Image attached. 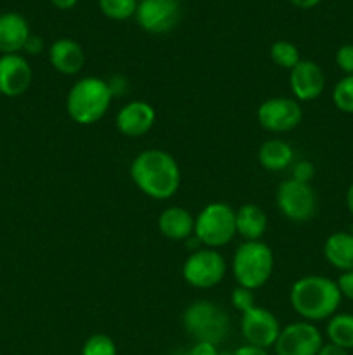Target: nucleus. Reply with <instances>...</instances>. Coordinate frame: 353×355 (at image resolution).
I'll return each mask as SVG.
<instances>
[{
    "mask_svg": "<svg viewBox=\"0 0 353 355\" xmlns=\"http://www.w3.org/2000/svg\"><path fill=\"white\" fill-rule=\"evenodd\" d=\"M130 177L145 196L156 201L175 196L182 182L179 163L163 149H145L138 153L130 165Z\"/></svg>",
    "mask_w": 353,
    "mask_h": 355,
    "instance_id": "1",
    "label": "nucleus"
},
{
    "mask_svg": "<svg viewBox=\"0 0 353 355\" xmlns=\"http://www.w3.org/2000/svg\"><path fill=\"white\" fill-rule=\"evenodd\" d=\"M289 300L294 312L303 321L317 322L332 318L338 312L343 297L336 281L318 274H308L294 281Z\"/></svg>",
    "mask_w": 353,
    "mask_h": 355,
    "instance_id": "2",
    "label": "nucleus"
},
{
    "mask_svg": "<svg viewBox=\"0 0 353 355\" xmlns=\"http://www.w3.org/2000/svg\"><path fill=\"white\" fill-rule=\"evenodd\" d=\"M113 99L107 80L83 76L69 89L66 96V111L75 123L93 125L102 120Z\"/></svg>",
    "mask_w": 353,
    "mask_h": 355,
    "instance_id": "3",
    "label": "nucleus"
},
{
    "mask_svg": "<svg viewBox=\"0 0 353 355\" xmlns=\"http://www.w3.org/2000/svg\"><path fill=\"white\" fill-rule=\"evenodd\" d=\"M182 324L194 342L220 345L230 331V318L224 307L211 300H197L185 309Z\"/></svg>",
    "mask_w": 353,
    "mask_h": 355,
    "instance_id": "4",
    "label": "nucleus"
},
{
    "mask_svg": "<svg viewBox=\"0 0 353 355\" xmlns=\"http://www.w3.org/2000/svg\"><path fill=\"white\" fill-rule=\"evenodd\" d=\"M273 272V253L263 241H244L234 253L232 274L237 286L258 290Z\"/></svg>",
    "mask_w": 353,
    "mask_h": 355,
    "instance_id": "5",
    "label": "nucleus"
},
{
    "mask_svg": "<svg viewBox=\"0 0 353 355\" xmlns=\"http://www.w3.org/2000/svg\"><path fill=\"white\" fill-rule=\"evenodd\" d=\"M235 210L227 203H208L194 220V236L204 248H221L234 239Z\"/></svg>",
    "mask_w": 353,
    "mask_h": 355,
    "instance_id": "6",
    "label": "nucleus"
},
{
    "mask_svg": "<svg viewBox=\"0 0 353 355\" xmlns=\"http://www.w3.org/2000/svg\"><path fill=\"white\" fill-rule=\"evenodd\" d=\"M275 203L280 214L291 222L303 224L311 220L317 214V194L311 184L286 179L279 184Z\"/></svg>",
    "mask_w": 353,
    "mask_h": 355,
    "instance_id": "7",
    "label": "nucleus"
},
{
    "mask_svg": "<svg viewBox=\"0 0 353 355\" xmlns=\"http://www.w3.org/2000/svg\"><path fill=\"white\" fill-rule=\"evenodd\" d=\"M227 263L221 253L213 248H201L189 253L182 266V276L189 286L208 290L224 281Z\"/></svg>",
    "mask_w": 353,
    "mask_h": 355,
    "instance_id": "8",
    "label": "nucleus"
},
{
    "mask_svg": "<svg viewBox=\"0 0 353 355\" xmlns=\"http://www.w3.org/2000/svg\"><path fill=\"white\" fill-rule=\"evenodd\" d=\"M256 118L265 130L272 134H286L300 127L303 110L293 97H272L260 104Z\"/></svg>",
    "mask_w": 353,
    "mask_h": 355,
    "instance_id": "9",
    "label": "nucleus"
},
{
    "mask_svg": "<svg viewBox=\"0 0 353 355\" xmlns=\"http://www.w3.org/2000/svg\"><path fill=\"white\" fill-rule=\"evenodd\" d=\"M324 345L322 333L314 322H291L280 329L275 342L277 355H317Z\"/></svg>",
    "mask_w": 353,
    "mask_h": 355,
    "instance_id": "10",
    "label": "nucleus"
},
{
    "mask_svg": "<svg viewBox=\"0 0 353 355\" xmlns=\"http://www.w3.org/2000/svg\"><path fill=\"white\" fill-rule=\"evenodd\" d=\"M180 14L182 9L179 0H138L135 19L147 33L161 35L179 24Z\"/></svg>",
    "mask_w": 353,
    "mask_h": 355,
    "instance_id": "11",
    "label": "nucleus"
},
{
    "mask_svg": "<svg viewBox=\"0 0 353 355\" xmlns=\"http://www.w3.org/2000/svg\"><path fill=\"white\" fill-rule=\"evenodd\" d=\"M280 324L275 315L263 307H253L251 311L241 314V333L242 338L249 345L270 349L275 345L280 333Z\"/></svg>",
    "mask_w": 353,
    "mask_h": 355,
    "instance_id": "12",
    "label": "nucleus"
},
{
    "mask_svg": "<svg viewBox=\"0 0 353 355\" xmlns=\"http://www.w3.org/2000/svg\"><path fill=\"white\" fill-rule=\"evenodd\" d=\"M289 87L298 103H310L324 92L325 75L317 62L301 59L289 71Z\"/></svg>",
    "mask_w": 353,
    "mask_h": 355,
    "instance_id": "13",
    "label": "nucleus"
},
{
    "mask_svg": "<svg viewBox=\"0 0 353 355\" xmlns=\"http://www.w3.org/2000/svg\"><path fill=\"white\" fill-rule=\"evenodd\" d=\"M33 71L30 62L21 54L0 55V94L6 97H19L30 89Z\"/></svg>",
    "mask_w": 353,
    "mask_h": 355,
    "instance_id": "14",
    "label": "nucleus"
},
{
    "mask_svg": "<svg viewBox=\"0 0 353 355\" xmlns=\"http://www.w3.org/2000/svg\"><path fill=\"white\" fill-rule=\"evenodd\" d=\"M154 121L156 111L151 104L145 101H132L118 111L114 125L125 137H142L151 130Z\"/></svg>",
    "mask_w": 353,
    "mask_h": 355,
    "instance_id": "15",
    "label": "nucleus"
},
{
    "mask_svg": "<svg viewBox=\"0 0 353 355\" xmlns=\"http://www.w3.org/2000/svg\"><path fill=\"white\" fill-rule=\"evenodd\" d=\"M48 61L57 73L73 76L82 71L85 64V52L78 42L71 38H59L48 47Z\"/></svg>",
    "mask_w": 353,
    "mask_h": 355,
    "instance_id": "16",
    "label": "nucleus"
},
{
    "mask_svg": "<svg viewBox=\"0 0 353 355\" xmlns=\"http://www.w3.org/2000/svg\"><path fill=\"white\" fill-rule=\"evenodd\" d=\"M30 35V24L21 14H0V52L2 54H19Z\"/></svg>",
    "mask_w": 353,
    "mask_h": 355,
    "instance_id": "17",
    "label": "nucleus"
},
{
    "mask_svg": "<svg viewBox=\"0 0 353 355\" xmlns=\"http://www.w3.org/2000/svg\"><path fill=\"white\" fill-rule=\"evenodd\" d=\"M194 217L183 207H168L158 217V229L166 239L185 241L194 234Z\"/></svg>",
    "mask_w": 353,
    "mask_h": 355,
    "instance_id": "18",
    "label": "nucleus"
},
{
    "mask_svg": "<svg viewBox=\"0 0 353 355\" xmlns=\"http://www.w3.org/2000/svg\"><path fill=\"white\" fill-rule=\"evenodd\" d=\"M266 224L265 211L258 205L246 203L235 210V232L244 241H262Z\"/></svg>",
    "mask_w": 353,
    "mask_h": 355,
    "instance_id": "19",
    "label": "nucleus"
},
{
    "mask_svg": "<svg viewBox=\"0 0 353 355\" xmlns=\"http://www.w3.org/2000/svg\"><path fill=\"white\" fill-rule=\"evenodd\" d=\"M324 257L341 272L353 270V234L350 231L332 232L324 243Z\"/></svg>",
    "mask_w": 353,
    "mask_h": 355,
    "instance_id": "20",
    "label": "nucleus"
},
{
    "mask_svg": "<svg viewBox=\"0 0 353 355\" xmlns=\"http://www.w3.org/2000/svg\"><path fill=\"white\" fill-rule=\"evenodd\" d=\"M258 162L269 172H282L294 162V149L282 139L265 141L258 149Z\"/></svg>",
    "mask_w": 353,
    "mask_h": 355,
    "instance_id": "21",
    "label": "nucleus"
},
{
    "mask_svg": "<svg viewBox=\"0 0 353 355\" xmlns=\"http://www.w3.org/2000/svg\"><path fill=\"white\" fill-rule=\"evenodd\" d=\"M325 333H327L329 343L345 350H353V314L336 312L332 318L327 319Z\"/></svg>",
    "mask_w": 353,
    "mask_h": 355,
    "instance_id": "22",
    "label": "nucleus"
},
{
    "mask_svg": "<svg viewBox=\"0 0 353 355\" xmlns=\"http://www.w3.org/2000/svg\"><path fill=\"white\" fill-rule=\"evenodd\" d=\"M270 58H272V61L275 62L279 68L287 69V71H291V69L301 61L300 51H298L296 45L289 40L273 42L272 47H270Z\"/></svg>",
    "mask_w": 353,
    "mask_h": 355,
    "instance_id": "23",
    "label": "nucleus"
},
{
    "mask_svg": "<svg viewBox=\"0 0 353 355\" xmlns=\"http://www.w3.org/2000/svg\"><path fill=\"white\" fill-rule=\"evenodd\" d=\"M138 0H99L100 12L114 21H127L135 16Z\"/></svg>",
    "mask_w": 353,
    "mask_h": 355,
    "instance_id": "24",
    "label": "nucleus"
},
{
    "mask_svg": "<svg viewBox=\"0 0 353 355\" xmlns=\"http://www.w3.org/2000/svg\"><path fill=\"white\" fill-rule=\"evenodd\" d=\"M332 103L341 113L353 114V75H345L332 89Z\"/></svg>",
    "mask_w": 353,
    "mask_h": 355,
    "instance_id": "25",
    "label": "nucleus"
},
{
    "mask_svg": "<svg viewBox=\"0 0 353 355\" xmlns=\"http://www.w3.org/2000/svg\"><path fill=\"white\" fill-rule=\"evenodd\" d=\"M80 355H118L116 343L113 342V338H109L107 335H97L89 336L85 340L82 347V352Z\"/></svg>",
    "mask_w": 353,
    "mask_h": 355,
    "instance_id": "26",
    "label": "nucleus"
},
{
    "mask_svg": "<svg viewBox=\"0 0 353 355\" xmlns=\"http://www.w3.org/2000/svg\"><path fill=\"white\" fill-rule=\"evenodd\" d=\"M230 304L235 311H239L241 314L251 311L253 307H256V298L255 291L248 290V288L235 286L230 293Z\"/></svg>",
    "mask_w": 353,
    "mask_h": 355,
    "instance_id": "27",
    "label": "nucleus"
},
{
    "mask_svg": "<svg viewBox=\"0 0 353 355\" xmlns=\"http://www.w3.org/2000/svg\"><path fill=\"white\" fill-rule=\"evenodd\" d=\"M336 66L345 75H353V44H345L336 52Z\"/></svg>",
    "mask_w": 353,
    "mask_h": 355,
    "instance_id": "28",
    "label": "nucleus"
},
{
    "mask_svg": "<svg viewBox=\"0 0 353 355\" xmlns=\"http://www.w3.org/2000/svg\"><path fill=\"white\" fill-rule=\"evenodd\" d=\"M314 175H315L314 163L308 162V159H300V162L294 163L293 177H291V179L300 180V182L310 184L311 179H314Z\"/></svg>",
    "mask_w": 353,
    "mask_h": 355,
    "instance_id": "29",
    "label": "nucleus"
},
{
    "mask_svg": "<svg viewBox=\"0 0 353 355\" xmlns=\"http://www.w3.org/2000/svg\"><path fill=\"white\" fill-rule=\"evenodd\" d=\"M336 284H338V290H339V293H341L343 298L353 300V270L339 274Z\"/></svg>",
    "mask_w": 353,
    "mask_h": 355,
    "instance_id": "30",
    "label": "nucleus"
},
{
    "mask_svg": "<svg viewBox=\"0 0 353 355\" xmlns=\"http://www.w3.org/2000/svg\"><path fill=\"white\" fill-rule=\"evenodd\" d=\"M107 85H109L113 97L125 96V94L128 92V80L121 75L111 76V78L107 80Z\"/></svg>",
    "mask_w": 353,
    "mask_h": 355,
    "instance_id": "31",
    "label": "nucleus"
},
{
    "mask_svg": "<svg viewBox=\"0 0 353 355\" xmlns=\"http://www.w3.org/2000/svg\"><path fill=\"white\" fill-rule=\"evenodd\" d=\"M44 47H45L44 40H42L40 37H37V35H30V38H28L26 44H24L23 51L30 55H38L42 54Z\"/></svg>",
    "mask_w": 353,
    "mask_h": 355,
    "instance_id": "32",
    "label": "nucleus"
},
{
    "mask_svg": "<svg viewBox=\"0 0 353 355\" xmlns=\"http://www.w3.org/2000/svg\"><path fill=\"white\" fill-rule=\"evenodd\" d=\"M218 354H220V352H218L217 345H213V343L196 342L187 355H218Z\"/></svg>",
    "mask_w": 353,
    "mask_h": 355,
    "instance_id": "33",
    "label": "nucleus"
},
{
    "mask_svg": "<svg viewBox=\"0 0 353 355\" xmlns=\"http://www.w3.org/2000/svg\"><path fill=\"white\" fill-rule=\"evenodd\" d=\"M232 355H269V352H266V349H262V347L246 343V345L237 347V349L232 352Z\"/></svg>",
    "mask_w": 353,
    "mask_h": 355,
    "instance_id": "34",
    "label": "nucleus"
},
{
    "mask_svg": "<svg viewBox=\"0 0 353 355\" xmlns=\"http://www.w3.org/2000/svg\"><path fill=\"white\" fill-rule=\"evenodd\" d=\"M317 355H350L348 350L341 349V347L338 345H332V343H324L320 349V352Z\"/></svg>",
    "mask_w": 353,
    "mask_h": 355,
    "instance_id": "35",
    "label": "nucleus"
},
{
    "mask_svg": "<svg viewBox=\"0 0 353 355\" xmlns=\"http://www.w3.org/2000/svg\"><path fill=\"white\" fill-rule=\"evenodd\" d=\"M289 2L298 9H314L315 6L320 3V0H289Z\"/></svg>",
    "mask_w": 353,
    "mask_h": 355,
    "instance_id": "36",
    "label": "nucleus"
},
{
    "mask_svg": "<svg viewBox=\"0 0 353 355\" xmlns=\"http://www.w3.org/2000/svg\"><path fill=\"white\" fill-rule=\"evenodd\" d=\"M52 6H55L57 9H62V10H68V9H73V7L78 3V0H51Z\"/></svg>",
    "mask_w": 353,
    "mask_h": 355,
    "instance_id": "37",
    "label": "nucleus"
},
{
    "mask_svg": "<svg viewBox=\"0 0 353 355\" xmlns=\"http://www.w3.org/2000/svg\"><path fill=\"white\" fill-rule=\"evenodd\" d=\"M346 208H348L350 215L353 217V182L350 184L348 191H346Z\"/></svg>",
    "mask_w": 353,
    "mask_h": 355,
    "instance_id": "38",
    "label": "nucleus"
},
{
    "mask_svg": "<svg viewBox=\"0 0 353 355\" xmlns=\"http://www.w3.org/2000/svg\"><path fill=\"white\" fill-rule=\"evenodd\" d=\"M218 355H232V352H220Z\"/></svg>",
    "mask_w": 353,
    "mask_h": 355,
    "instance_id": "39",
    "label": "nucleus"
}]
</instances>
